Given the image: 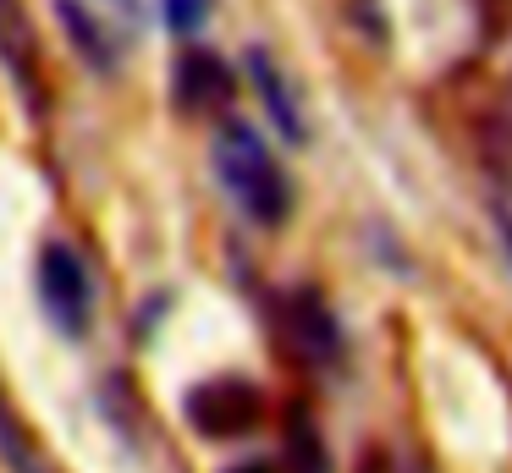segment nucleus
Segmentation results:
<instances>
[{"mask_svg": "<svg viewBox=\"0 0 512 473\" xmlns=\"http://www.w3.org/2000/svg\"><path fill=\"white\" fill-rule=\"evenodd\" d=\"M226 94H232V77H226V66L215 61V55H204V50L182 55V66H177V105L210 110V105H221Z\"/></svg>", "mask_w": 512, "mask_h": 473, "instance_id": "nucleus-6", "label": "nucleus"}, {"mask_svg": "<svg viewBox=\"0 0 512 473\" xmlns=\"http://www.w3.org/2000/svg\"><path fill=\"white\" fill-rule=\"evenodd\" d=\"M61 22L72 28V39H78V50H83V55H94L100 66H111V44L100 39V33H105L100 22H89L78 6H72V0H61Z\"/></svg>", "mask_w": 512, "mask_h": 473, "instance_id": "nucleus-8", "label": "nucleus"}, {"mask_svg": "<svg viewBox=\"0 0 512 473\" xmlns=\"http://www.w3.org/2000/svg\"><path fill=\"white\" fill-rule=\"evenodd\" d=\"M188 418L199 435H248L259 424V391L248 380H210L188 396Z\"/></svg>", "mask_w": 512, "mask_h": 473, "instance_id": "nucleus-3", "label": "nucleus"}, {"mask_svg": "<svg viewBox=\"0 0 512 473\" xmlns=\"http://www.w3.org/2000/svg\"><path fill=\"white\" fill-rule=\"evenodd\" d=\"M287 451L303 462V473H325V457H320V446H314V429L309 424H298V435L287 440Z\"/></svg>", "mask_w": 512, "mask_h": 473, "instance_id": "nucleus-11", "label": "nucleus"}, {"mask_svg": "<svg viewBox=\"0 0 512 473\" xmlns=\"http://www.w3.org/2000/svg\"><path fill=\"white\" fill-rule=\"evenodd\" d=\"M232 473H270L265 462H243V468H232Z\"/></svg>", "mask_w": 512, "mask_h": 473, "instance_id": "nucleus-13", "label": "nucleus"}, {"mask_svg": "<svg viewBox=\"0 0 512 473\" xmlns=\"http://www.w3.org/2000/svg\"><path fill=\"white\" fill-rule=\"evenodd\" d=\"M0 55L12 61L17 83L28 88V77H34V33H28L23 11H17V0H0Z\"/></svg>", "mask_w": 512, "mask_h": 473, "instance_id": "nucleus-7", "label": "nucleus"}, {"mask_svg": "<svg viewBox=\"0 0 512 473\" xmlns=\"http://www.w3.org/2000/svg\"><path fill=\"white\" fill-rule=\"evenodd\" d=\"M215 176H221V187L237 198V209L248 220H259V226H281L287 220V209H292L287 171L276 165V154L265 149V138L248 121H226L215 132Z\"/></svg>", "mask_w": 512, "mask_h": 473, "instance_id": "nucleus-1", "label": "nucleus"}, {"mask_svg": "<svg viewBox=\"0 0 512 473\" xmlns=\"http://www.w3.org/2000/svg\"><path fill=\"white\" fill-rule=\"evenodd\" d=\"M39 297H45V314L50 325H61L67 336H78L89 325V308H94V286L83 259L67 248V242H50L39 253Z\"/></svg>", "mask_w": 512, "mask_h": 473, "instance_id": "nucleus-2", "label": "nucleus"}, {"mask_svg": "<svg viewBox=\"0 0 512 473\" xmlns=\"http://www.w3.org/2000/svg\"><path fill=\"white\" fill-rule=\"evenodd\" d=\"M210 6L215 0H166V22L188 39V33H199L204 22H210Z\"/></svg>", "mask_w": 512, "mask_h": 473, "instance_id": "nucleus-10", "label": "nucleus"}, {"mask_svg": "<svg viewBox=\"0 0 512 473\" xmlns=\"http://www.w3.org/2000/svg\"><path fill=\"white\" fill-rule=\"evenodd\" d=\"M287 336L309 363H331L336 352H342V330H336L331 308H325L314 292H298L287 303Z\"/></svg>", "mask_w": 512, "mask_h": 473, "instance_id": "nucleus-4", "label": "nucleus"}, {"mask_svg": "<svg viewBox=\"0 0 512 473\" xmlns=\"http://www.w3.org/2000/svg\"><path fill=\"white\" fill-rule=\"evenodd\" d=\"M248 77H254V88H259V99H265V110H270V121H276V132H281V138H292V143H303V138H309L298 99H292V88H287V77H281V66L270 61L265 50H254V55H248Z\"/></svg>", "mask_w": 512, "mask_h": 473, "instance_id": "nucleus-5", "label": "nucleus"}, {"mask_svg": "<svg viewBox=\"0 0 512 473\" xmlns=\"http://www.w3.org/2000/svg\"><path fill=\"white\" fill-rule=\"evenodd\" d=\"M496 226H501V237H507V248H512V198H496Z\"/></svg>", "mask_w": 512, "mask_h": 473, "instance_id": "nucleus-12", "label": "nucleus"}, {"mask_svg": "<svg viewBox=\"0 0 512 473\" xmlns=\"http://www.w3.org/2000/svg\"><path fill=\"white\" fill-rule=\"evenodd\" d=\"M0 451H6V462H12L17 473H45V462L34 457V446L23 440V429H17V418L0 407Z\"/></svg>", "mask_w": 512, "mask_h": 473, "instance_id": "nucleus-9", "label": "nucleus"}]
</instances>
